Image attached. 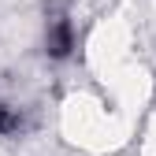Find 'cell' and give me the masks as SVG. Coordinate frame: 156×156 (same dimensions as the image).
I'll use <instances>...</instances> for the list:
<instances>
[{
    "instance_id": "1",
    "label": "cell",
    "mask_w": 156,
    "mask_h": 156,
    "mask_svg": "<svg viewBox=\"0 0 156 156\" xmlns=\"http://www.w3.org/2000/svg\"><path fill=\"white\" fill-rule=\"evenodd\" d=\"M71 48H74V26L67 19H52L48 30H45V52L52 60H67Z\"/></svg>"
},
{
    "instance_id": "2",
    "label": "cell",
    "mask_w": 156,
    "mask_h": 156,
    "mask_svg": "<svg viewBox=\"0 0 156 156\" xmlns=\"http://www.w3.org/2000/svg\"><path fill=\"white\" fill-rule=\"evenodd\" d=\"M15 130H19V112L0 101V134H15Z\"/></svg>"
}]
</instances>
